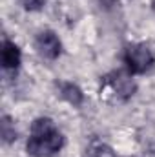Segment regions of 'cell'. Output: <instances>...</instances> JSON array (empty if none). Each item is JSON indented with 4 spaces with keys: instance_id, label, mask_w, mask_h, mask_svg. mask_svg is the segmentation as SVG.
<instances>
[{
    "instance_id": "cell-1",
    "label": "cell",
    "mask_w": 155,
    "mask_h": 157,
    "mask_svg": "<svg viewBox=\"0 0 155 157\" xmlns=\"http://www.w3.org/2000/svg\"><path fill=\"white\" fill-rule=\"evenodd\" d=\"M64 146V135L49 117H39L31 124V133L26 143L28 154L33 157H53Z\"/></svg>"
},
{
    "instance_id": "cell-2",
    "label": "cell",
    "mask_w": 155,
    "mask_h": 157,
    "mask_svg": "<svg viewBox=\"0 0 155 157\" xmlns=\"http://www.w3.org/2000/svg\"><path fill=\"white\" fill-rule=\"evenodd\" d=\"M122 60L126 64L128 73L131 75H142L150 71L155 64V55L152 48L144 42H131L124 48Z\"/></svg>"
},
{
    "instance_id": "cell-3",
    "label": "cell",
    "mask_w": 155,
    "mask_h": 157,
    "mask_svg": "<svg viewBox=\"0 0 155 157\" xmlns=\"http://www.w3.org/2000/svg\"><path fill=\"white\" fill-rule=\"evenodd\" d=\"M35 49L42 59L46 60H55L62 53V42L59 35L51 29H42L35 37Z\"/></svg>"
},
{
    "instance_id": "cell-4",
    "label": "cell",
    "mask_w": 155,
    "mask_h": 157,
    "mask_svg": "<svg viewBox=\"0 0 155 157\" xmlns=\"http://www.w3.org/2000/svg\"><path fill=\"white\" fill-rule=\"evenodd\" d=\"M104 86L115 93L119 101L130 99L137 90V86L131 78V73H122V71H113L108 77H104Z\"/></svg>"
},
{
    "instance_id": "cell-5",
    "label": "cell",
    "mask_w": 155,
    "mask_h": 157,
    "mask_svg": "<svg viewBox=\"0 0 155 157\" xmlns=\"http://www.w3.org/2000/svg\"><path fill=\"white\" fill-rule=\"evenodd\" d=\"M22 62V53L18 46L11 40H4L2 44V68L4 70H17Z\"/></svg>"
},
{
    "instance_id": "cell-6",
    "label": "cell",
    "mask_w": 155,
    "mask_h": 157,
    "mask_svg": "<svg viewBox=\"0 0 155 157\" xmlns=\"http://www.w3.org/2000/svg\"><path fill=\"white\" fill-rule=\"evenodd\" d=\"M59 91H60V97L64 101H68L70 104L73 106H80L82 101H84V95H82V90L78 88L77 84L73 82H59Z\"/></svg>"
},
{
    "instance_id": "cell-7",
    "label": "cell",
    "mask_w": 155,
    "mask_h": 157,
    "mask_svg": "<svg viewBox=\"0 0 155 157\" xmlns=\"http://www.w3.org/2000/svg\"><path fill=\"white\" fill-rule=\"evenodd\" d=\"M2 137L6 143H11L13 139H17V132H15V124H11L9 117L2 119Z\"/></svg>"
},
{
    "instance_id": "cell-8",
    "label": "cell",
    "mask_w": 155,
    "mask_h": 157,
    "mask_svg": "<svg viewBox=\"0 0 155 157\" xmlns=\"http://www.w3.org/2000/svg\"><path fill=\"white\" fill-rule=\"evenodd\" d=\"M44 4H46V0H22V6L28 11H39V9H42Z\"/></svg>"
},
{
    "instance_id": "cell-9",
    "label": "cell",
    "mask_w": 155,
    "mask_h": 157,
    "mask_svg": "<svg viewBox=\"0 0 155 157\" xmlns=\"http://www.w3.org/2000/svg\"><path fill=\"white\" fill-rule=\"evenodd\" d=\"M99 4L104 9H112V7H115L117 4H119V0H99Z\"/></svg>"
}]
</instances>
